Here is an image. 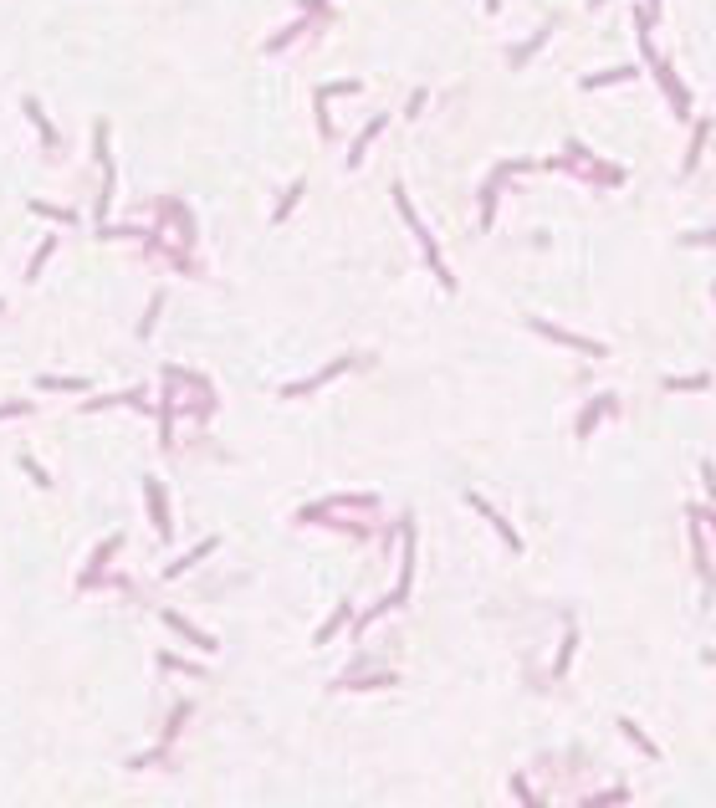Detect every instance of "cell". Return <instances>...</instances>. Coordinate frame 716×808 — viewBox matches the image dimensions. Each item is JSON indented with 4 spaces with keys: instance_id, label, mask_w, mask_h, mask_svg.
I'll use <instances>...</instances> for the list:
<instances>
[{
    "instance_id": "6da1fadb",
    "label": "cell",
    "mask_w": 716,
    "mask_h": 808,
    "mask_svg": "<svg viewBox=\"0 0 716 808\" xmlns=\"http://www.w3.org/2000/svg\"><path fill=\"white\" fill-rule=\"evenodd\" d=\"M624 77H630V72H598V77H589L583 87H609V82H624Z\"/></svg>"
}]
</instances>
